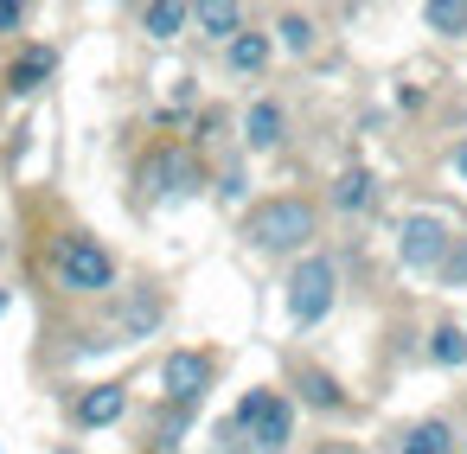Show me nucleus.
I'll list each match as a JSON object with an SVG mask.
<instances>
[{"mask_svg": "<svg viewBox=\"0 0 467 454\" xmlns=\"http://www.w3.org/2000/svg\"><path fill=\"white\" fill-rule=\"evenodd\" d=\"M52 269H58V288H65V294H109V288H116V256H109L90 231H65Z\"/></svg>", "mask_w": 467, "mask_h": 454, "instance_id": "f257e3e1", "label": "nucleus"}, {"mask_svg": "<svg viewBox=\"0 0 467 454\" xmlns=\"http://www.w3.org/2000/svg\"><path fill=\"white\" fill-rule=\"evenodd\" d=\"M244 237L256 243V250H301L307 237H314V205L307 199H263V205H250V218H244Z\"/></svg>", "mask_w": 467, "mask_h": 454, "instance_id": "f03ea898", "label": "nucleus"}, {"mask_svg": "<svg viewBox=\"0 0 467 454\" xmlns=\"http://www.w3.org/2000/svg\"><path fill=\"white\" fill-rule=\"evenodd\" d=\"M333 294H339V269H333V256H301L295 275H288V314H295V326L327 320Z\"/></svg>", "mask_w": 467, "mask_h": 454, "instance_id": "7ed1b4c3", "label": "nucleus"}, {"mask_svg": "<svg viewBox=\"0 0 467 454\" xmlns=\"http://www.w3.org/2000/svg\"><path fill=\"white\" fill-rule=\"evenodd\" d=\"M288 428H295V409H288L275 390H250V397L237 403V435H250L263 454H282Z\"/></svg>", "mask_w": 467, "mask_h": 454, "instance_id": "20e7f679", "label": "nucleus"}, {"mask_svg": "<svg viewBox=\"0 0 467 454\" xmlns=\"http://www.w3.org/2000/svg\"><path fill=\"white\" fill-rule=\"evenodd\" d=\"M448 250H454V231H448L435 212H410V218H403V231H397V256H403V269H441Z\"/></svg>", "mask_w": 467, "mask_h": 454, "instance_id": "39448f33", "label": "nucleus"}, {"mask_svg": "<svg viewBox=\"0 0 467 454\" xmlns=\"http://www.w3.org/2000/svg\"><path fill=\"white\" fill-rule=\"evenodd\" d=\"M161 390H167L173 409H199L205 390H212V358H199V352H167V365H161Z\"/></svg>", "mask_w": 467, "mask_h": 454, "instance_id": "423d86ee", "label": "nucleus"}, {"mask_svg": "<svg viewBox=\"0 0 467 454\" xmlns=\"http://www.w3.org/2000/svg\"><path fill=\"white\" fill-rule=\"evenodd\" d=\"M141 192H148V199H186V192H199V173H192L186 154L161 148V154L141 167Z\"/></svg>", "mask_w": 467, "mask_h": 454, "instance_id": "0eeeda50", "label": "nucleus"}, {"mask_svg": "<svg viewBox=\"0 0 467 454\" xmlns=\"http://www.w3.org/2000/svg\"><path fill=\"white\" fill-rule=\"evenodd\" d=\"M129 409V397H122V384H97V390H84L78 403H71V416H78V428H109L116 416Z\"/></svg>", "mask_w": 467, "mask_h": 454, "instance_id": "6e6552de", "label": "nucleus"}, {"mask_svg": "<svg viewBox=\"0 0 467 454\" xmlns=\"http://www.w3.org/2000/svg\"><path fill=\"white\" fill-rule=\"evenodd\" d=\"M161 320H167V301H161L154 288H135L129 307H122V339H148Z\"/></svg>", "mask_w": 467, "mask_h": 454, "instance_id": "1a4fd4ad", "label": "nucleus"}, {"mask_svg": "<svg viewBox=\"0 0 467 454\" xmlns=\"http://www.w3.org/2000/svg\"><path fill=\"white\" fill-rule=\"evenodd\" d=\"M371 199H378V180H371L365 167H346V173L333 180V205H339V212H371Z\"/></svg>", "mask_w": 467, "mask_h": 454, "instance_id": "9d476101", "label": "nucleus"}, {"mask_svg": "<svg viewBox=\"0 0 467 454\" xmlns=\"http://www.w3.org/2000/svg\"><path fill=\"white\" fill-rule=\"evenodd\" d=\"M192 20H199V33H205V39H224V46L244 33V7H231V0H205Z\"/></svg>", "mask_w": 467, "mask_h": 454, "instance_id": "9b49d317", "label": "nucleus"}, {"mask_svg": "<svg viewBox=\"0 0 467 454\" xmlns=\"http://www.w3.org/2000/svg\"><path fill=\"white\" fill-rule=\"evenodd\" d=\"M224 58H231L237 77H256V71L269 65V33H237V39L224 46Z\"/></svg>", "mask_w": 467, "mask_h": 454, "instance_id": "f8f14e48", "label": "nucleus"}, {"mask_svg": "<svg viewBox=\"0 0 467 454\" xmlns=\"http://www.w3.org/2000/svg\"><path fill=\"white\" fill-rule=\"evenodd\" d=\"M244 141L250 148H275L282 141V103H250V116H244Z\"/></svg>", "mask_w": 467, "mask_h": 454, "instance_id": "ddd939ff", "label": "nucleus"}, {"mask_svg": "<svg viewBox=\"0 0 467 454\" xmlns=\"http://www.w3.org/2000/svg\"><path fill=\"white\" fill-rule=\"evenodd\" d=\"M52 77V52H20L14 65H7V90L14 97H26V90H39Z\"/></svg>", "mask_w": 467, "mask_h": 454, "instance_id": "4468645a", "label": "nucleus"}, {"mask_svg": "<svg viewBox=\"0 0 467 454\" xmlns=\"http://www.w3.org/2000/svg\"><path fill=\"white\" fill-rule=\"evenodd\" d=\"M429 358H435V365H448V371H454V365H467V326L441 320V326L429 333Z\"/></svg>", "mask_w": 467, "mask_h": 454, "instance_id": "2eb2a0df", "label": "nucleus"}, {"mask_svg": "<svg viewBox=\"0 0 467 454\" xmlns=\"http://www.w3.org/2000/svg\"><path fill=\"white\" fill-rule=\"evenodd\" d=\"M186 20H192V7H173V0H161V7H141V26H148L154 39H173V33H186Z\"/></svg>", "mask_w": 467, "mask_h": 454, "instance_id": "dca6fc26", "label": "nucleus"}, {"mask_svg": "<svg viewBox=\"0 0 467 454\" xmlns=\"http://www.w3.org/2000/svg\"><path fill=\"white\" fill-rule=\"evenodd\" d=\"M422 20H429L435 33H448V39H461V33H467V7H461V0H429Z\"/></svg>", "mask_w": 467, "mask_h": 454, "instance_id": "f3484780", "label": "nucleus"}, {"mask_svg": "<svg viewBox=\"0 0 467 454\" xmlns=\"http://www.w3.org/2000/svg\"><path fill=\"white\" fill-rule=\"evenodd\" d=\"M301 397L314 403V409H339L346 397H339V384L327 377V371H301Z\"/></svg>", "mask_w": 467, "mask_h": 454, "instance_id": "a211bd4d", "label": "nucleus"}, {"mask_svg": "<svg viewBox=\"0 0 467 454\" xmlns=\"http://www.w3.org/2000/svg\"><path fill=\"white\" fill-rule=\"evenodd\" d=\"M448 441H454V428H448V422H416L403 448H416V454H448Z\"/></svg>", "mask_w": 467, "mask_h": 454, "instance_id": "6ab92c4d", "label": "nucleus"}, {"mask_svg": "<svg viewBox=\"0 0 467 454\" xmlns=\"http://www.w3.org/2000/svg\"><path fill=\"white\" fill-rule=\"evenodd\" d=\"M275 33H282V46H288V52H307V46H314V20H307V14H282V20H275Z\"/></svg>", "mask_w": 467, "mask_h": 454, "instance_id": "aec40b11", "label": "nucleus"}, {"mask_svg": "<svg viewBox=\"0 0 467 454\" xmlns=\"http://www.w3.org/2000/svg\"><path fill=\"white\" fill-rule=\"evenodd\" d=\"M441 275H448V282H467V243H461V237H454V250H448Z\"/></svg>", "mask_w": 467, "mask_h": 454, "instance_id": "412c9836", "label": "nucleus"}, {"mask_svg": "<svg viewBox=\"0 0 467 454\" xmlns=\"http://www.w3.org/2000/svg\"><path fill=\"white\" fill-rule=\"evenodd\" d=\"M14 26H26V7L20 0H0V33H14Z\"/></svg>", "mask_w": 467, "mask_h": 454, "instance_id": "4be33fe9", "label": "nucleus"}, {"mask_svg": "<svg viewBox=\"0 0 467 454\" xmlns=\"http://www.w3.org/2000/svg\"><path fill=\"white\" fill-rule=\"evenodd\" d=\"M454 173H461V180H467V141H461V148H454Z\"/></svg>", "mask_w": 467, "mask_h": 454, "instance_id": "5701e85b", "label": "nucleus"}, {"mask_svg": "<svg viewBox=\"0 0 467 454\" xmlns=\"http://www.w3.org/2000/svg\"><path fill=\"white\" fill-rule=\"evenodd\" d=\"M0 314H7V288H0Z\"/></svg>", "mask_w": 467, "mask_h": 454, "instance_id": "b1692460", "label": "nucleus"}, {"mask_svg": "<svg viewBox=\"0 0 467 454\" xmlns=\"http://www.w3.org/2000/svg\"><path fill=\"white\" fill-rule=\"evenodd\" d=\"M403 454H416V448H403Z\"/></svg>", "mask_w": 467, "mask_h": 454, "instance_id": "393cba45", "label": "nucleus"}]
</instances>
